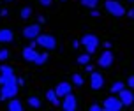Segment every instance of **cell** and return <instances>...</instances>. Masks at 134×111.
I'll list each match as a JSON object with an SVG mask.
<instances>
[{"mask_svg": "<svg viewBox=\"0 0 134 111\" xmlns=\"http://www.w3.org/2000/svg\"><path fill=\"white\" fill-rule=\"evenodd\" d=\"M34 14V9H32V5H23L20 9V16H21V20H28L30 16Z\"/></svg>", "mask_w": 134, "mask_h": 111, "instance_id": "18", "label": "cell"}, {"mask_svg": "<svg viewBox=\"0 0 134 111\" xmlns=\"http://www.w3.org/2000/svg\"><path fill=\"white\" fill-rule=\"evenodd\" d=\"M60 106H62L64 111H76L78 109V97L72 95V92H71V93H67V95L62 97V104Z\"/></svg>", "mask_w": 134, "mask_h": 111, "instance_id": "7", "label": "cell"}, {"mask_svg": "<svg viewBox=\"0 0 134 111\" xmlns=\"http://www.w3.org/2000/svg\"><path fill=\"white\" fill-rule=\"evenodd\" d=\"M90 60H92V57H90L88 53H83V55L78 57V64H80V65H87V64H90Z\"/></svg>", "mask_w": 134, "mask_h": 111, "instance_id": "23", "label": "cell"}, {"mask_svg": "<svg viewBox=\"0 0 134 111\" xmlns=\"http://www.w3.org/2000/svg\"><path fill=\"white\" fill-rule=\"evenodd\" d=\"M92 16H94V18H99L100 13H97V11H92Z\"/></svg>", "mask_w": 134, "mask_h": 111, "instance_id": "31", "label": "cell"}, {"mask_svg": "<svg viewBox=\"0 0 134 111\" xmlns=\"http://www.w3.org/2000/svg\"><path fill=\"white\" fill-rule=\"evenodd\" d=\"M39 4L42 7H51L53 5V0H39Z\"/></svg>", "mask_w": 134, "mask_h": 111, "instance_id": "26", "label": "cell"}, {"mask_svg": "<svg viewBox=\"0 0 134 111\" xmlns=\"http://www.w3.org/2000/svg\"><path fill=\"white\" fill-rule=\"evenodd\" d=\"M125 85H127L129 88H134V74H131L127 78V83H125Z\"/></svg>", "mask_w": 134, "mask_h": 111, "instance_id": "28", "label": "cell"}, {"mask_svg": "<svg viewBox=\"0 0 134 111\" xmlns=\"http://www.w3.org/2000/svg\"><path fill=\"white\" fill-rule=\"evenodd\" d=\"M83 7H88V9H95L99 5V0H80Z\"/></svg>", "mask_w": 134, "mask_h": 111, "instance_id": "22", "label": "cell"}, {"mask_svg": "<svg viewBox=\"0 0 134 111\" xmlns=\"http://www.w3.org/2000/svg\"><path fill=\"white\" fill-rule=\"evenodd\" d=\"M46 101H48L51 106H55V108H58V106H60V101H58V97H57V92H55V88H49V90H46Z\"/></svg>", "mask_w": 134, "mask_h": 111, "instance_id": "14", "label": "cell"}, {"mask_svg": "<svg viewBox=\"0 0 134 111\" xmlns=\"http://www.w3.org/2000/svg\"><path fill=\"white\" fill-rule=\"evenodd\" d=\"M127 2H131V4H134V0H127Z\"/></svg>", "mask_w": 134, "mask_h": 111, "instance_id": "34", "label": "cell"}, {"mask_svg": "<svg viewBox=\"0 0 134 111\" xmlns=\"http://www.w3.org/2000/svg\"><path fill=\"white\" fill-rule=\"evenodd\" d=\"M125 14H127V16L131 18V20H134V7H131L129 11H125Z\"/></svg>", "mask_w": 134, "mask_h": 111, "instance_id": "29", "label": "cell"}, {"mask_svg": "<svg viewBox=\"0 0 134 111\" xmlns=\"http://www.w3.org/2000/svg\"><path fill=\"white\" fill-rule=\"evenodd\" d=\"M124 109V104L118 99V95H109V97L104 99L102 102V111H120Z\"/></svg>", "mask_w": 134, "mask_h": 111, "instance_id": "4", "label": "cell"}, {"mask_svg": "<svg viewBox=\"0 0 134 111\" xmlns=\"http://www.w3.org/2000/svg\"><path fill=\"white\" fill-rule=\"evenodd\" d=\"M72 85L74 86H83L85 85V78L81 74H78V72H74L72 74Z\"/></svg>", "mask_w": 134, "mask_h": 111, "instance_id": "20", "label": "cell"}, {"mask_svg": "<svg viewBox=\"0 0 134 111\" xmlns=\"http://www.w3.org/2000/svg\"><path fill=\"white\" fill-rule=\"evenodd\" d=\"M11 58V51L7 49V48H0V60L2 62H5V60Z\"/></svg>", "mask_w": 134, "mask_h": 111, "instance_id": "25", "label": "cell"}, {"mask_svg": "<svg viewBox=\"0 0 134 111\" xmlns=\"http://www.w3.org/2000/svg\"><path fill=\"white\" fill-rule=\"evenodd\" d=\"M48 58H49V55H48V51L44 49V53H39V55H37V58L34 60V64H35V65H44L48 62Z\"/></svg>", "mask_w": 134, "mask_h": 111, "instance_id": "19", "label": "cell"}, {"mask_svg": "<svg viewBox=\"0 0 134 111\" xmlns=\"http://www.w3.org/2000/svg\"><path fill=\"white\" fill-rule=\"evenodd\" d=\"M14 41V32L11 28H0V44H9Z\"/></svg>", "mask_w": 134, "mask_h": 111, "instance_id": "13", "label": "cell"}, {"mask_svg": "<svg viewBox=\"0 0 134 111\" xmlns=\"http://www.w3.org/2000/svg\"><path fill=\"white\" fill-rule=\"evenodd\" d=\"M41 32H42L41 23H32V25H27L25 28H23L21 35H23L27 41H34V39H37V35H39Z\"/></svg>", "mask_w": 134, "mask_h": 111, "instance_id": "6", "label": "cell"}, {"mask_svg": "<svg viewBox=\"0 0 134 111\" xmlns=\"http://www.w3.org/2000/svg\"><path fill=\"white\" fill-rule=\"evenodd\" d=\"M11 83H18V78L14 74H7V76H0V86L11 85Z\"/></svg>", "mask_w": 134, "mask_h": 111, "instance_id": "17", "label": "cell"}, {"mask_svg": "<svg viewBox=\"0 0 134 111\" xmlns=\"http://www.w3.org/2000/svg\"><path fill=\"white\" fill-rule=\"evenodd\" d=\"M55 92H57V97L62 99L64 95H67V93L72 92V83H69V81H60V83L57 85V88H55Z\"/></svg>", "mask_w": 134, "mask_h": 111, "instance_id": "11", "label": "cell"}, {"mask_svg": "<svg viewBox=\"0 0 134 111\" xmlns=\"http://www.w3.org/2000/svg\"><path fill=\"white\" fill-rule=\"evenodd\" d=\"M4 2H5V4H11V2H14V0H4Z\"/></svg>", "mask_w": 134, "mask_h": 111, "instance_id": "33", "label": "cell"}, {"mask_svg": "<svg viewBox=\"0 0 134 111\" xmlns=\"http://www.w3.org/2000/svg\"><path fill=\"white\" fill-rule=\"evenodd\" d=\"M7 74H14V67L13 65H0V76H7Z\"/></svg>", "mask_w": 134, "mask_h": 111, "instance_id": "21", "label": "cell"}, {"mask_svg": "<svg viewBox=\"0 0 134 111\" xmlns=\"http://www.w3.org/2000/svg\"><path fill=\"white\" fill-rule=\"evenodd\" d=\"M2 90H0V101H9V99H13L18 95V92H20V86L18 83H11V85H4L0 86Z\"/></svg>", "mask_w": 134, "mask_h": 111, "instance_id": "5", "label": "cell"}, {"mask_svg": "<svg viewBox=\"0 0 134 111\" xmlns=\"http://www.w3.org/2000/svg\"><path fill=\"white\" fill-rule=\"evenodd\" d=\"M132 104H134V101H132Z\"/></svg>", "mask_w": 134, "mask_h": 111, "instance_id": "36", "label": "cell"}, {"mask_svg": "<svg viewBox=\"0 0 134 111\" xmlns=\"http://www.w3.org/2000/svg\"><path fill=\"white\" fill-rule=\"evenodd\" d=\"M37 55H39V51L35 49V48H32V46H27V48H23L21 49V57H23V60L25 62H32L37 58Z\"/></svg>", "mask_w": 134, "mask_h": 111, "instance_id": "12", "label": "cell"}, {"mask_svg": "<svg viewBox=\"0 0 134 111\" xmlns=\"http://www.w3.org/2000/svg\"><path fill=\"white\" fill-rule=\"evenodd\" d=\"M60 2H69V0H60Z\"/></svg>", "mask_w": 134, "mask_h": 111, "instance_id": "35", "label": "cell"}, {"mask_svg": "<svg viewBox=\"0 0 134 111\" xmlns=\"http://www.w3.org/2000/svg\"><path fill=\"white\" fill-rule=\"evenodd\" d=\"M125 83H122V81H115L113 83V86H111V92H113V93H118V92L122 90V88H125Z\"/></svg>", "mask_w": 134, "mask_h": 111, "instance_id": "24", "label": "cell"}, {"mask_svg": "<svg viewBox=\"0 0 134 111\" xmlns=\"http://www.w3.org/2000/svg\"><path fill=\"white\" fill-rule=\"evenodd\" d=\"M85 71H87V72H92V71H94V67L90 65V64H87V65H85Z\"/></svg>", "mask_w": 134, "mask_h": 111, "instance_id": "30", "label": "cell"}, {"mask_svg": "<svg viewBox=\"0 0 134 111\" xmlns=\"http://www.w3.org/2000/svg\"><path fill=\"white\" fill-rule=\"evenodd\" d=\"M118 99L122 101V104H124V108L125 106H131L132 104V101H134V93H132V88H129V86H125V88H122L118 93Z\"/></svg>", "mask_w": 134, "mask_h": 111, "instance_id": "8", "label": "cell"}, {"mask_svg": "<svg viewBox=\"0 0 134 111\" xmlns=\"http://www.w3.org/2000/svg\"><path fill=\"white\" fill-rule=\"evenodd\" d=\"M113 60H115V55L111 53V49H106V51L100 53V57H99V60H97V64H99L100 67L108 69V67L113 65Z\"/></svg>", "mask_w": 134, "mask_h": 111, "instance_id": "9", "label": "cell"}, {"mask_svg": "<svg viewBox=\"0 0 134 111\" xmlns=\"http://www.w3.org/2000/svg\"><path fill=\"white\" fill-rule=\"evenodd\" d=\"M102 86H104V76L100 72L92 71L90 72V88L92 90H100Z\"/></svg>", "mask_w": 134, "mask_h": 111, "instance_id": "10", "label": "cell"}, {"mask_svg": "<svg viewBox=\"0 0 134 111\" xmlns=\"http://www.w3.org/2000/svg\"><path fill=\"white\" fill-rule=\"evenodd\" d=\"M27 104L30 106V108H34V109H39L41 106H42V99L37 97V95H30V97L27 99Z\"/></svg>", "mask_w": 134, "mask_h": 111, "instance_id": "16", "label": "cell"}, {"mask_svg": "<svg viewBox=\"0 0 134 111\" xmlns=\"http://www.w3.org/2000/svg\"><path fill=\"white\" fill-rule=\"evenodd\" d=\"M35 42H37V46H41V48L46 49V51H51V49L57 48V39H55V35H51V34H42L41 32L39 35H37Z\"/></svg>", "mask_w": 134, "mask_h": 111, "instance_id": "3", "label": "cell"}, {"mask_svg": "<svg viewBox=\"0 0 134 111\" xmlns=\"http://www.w3.org/2000/svg\"><path fill=\"white\" fill-rule=\"evenodd\" d=\"M0 13H2V16H7V14H9V11H7V9H2Z\"/></svg>", "mask_w": 134, "mask_h": 111, "instance_id": "32", "label": "cell"}, {"mask_svg": "<svg viewBox=\"0 0 134 111\" xmlns=\"http://www.w3.org/2000/svg\"><path fill=\"white\" fill-rule=\"evenodd\" d=\"M81 44H83V48H85V49H87L88 55H92V53L97 51L100 41H99V37H97L95 34H85V35L81 37Z\"/></svg>", "mask_w": 134, "mask_h": 111, "instance_id": "2", "label": "cell"}, {"mask_svg": "<svg viewBox=\"0 0 134 111\" xmlns=\"http://www.w3.org/2000/svg\"><path fill=\"white\" fill-rule=\"evenodd\" d=\"M104 9H106L108 14H111L115 18L125 16V7H124V4H120L118 0H106V2H104Z\"/></svg>", "mask_w": 134, "mask_h": 111, "instance_id": "1", "label": "cell"}, {"mask_svg": "<svg viewBox=\"0 0 134 111\" xmlns=\"http://www.w3.org/2000/svg\"><path fill=\"white\" fill-rule=\"evenodd\" d=\"M7 109L9 111H23V104H21L20 99L13 97V99L7 101Z\"/></svg>", "mask_w": 134, "mask_h": 111, "instance_id": "15", "label": "cell"}, {"mask_svg": "<svg viewBox=\"0 0 134 111\" xmlns=\"http://www.w3.org/2000/svg\"><path fill=\"white\" fill-rule=\"evenodd\" d=\"M88 111H102V106H99V104H90V106H88Z\"/></svg>", "mask_w": 134, "mask_h": 111, "instance_id": "27", "label": "cell"}]
</instances>
